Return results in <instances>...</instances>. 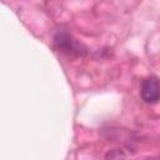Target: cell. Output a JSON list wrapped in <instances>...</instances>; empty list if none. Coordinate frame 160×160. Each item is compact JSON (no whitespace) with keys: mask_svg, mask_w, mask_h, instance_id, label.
Here are the masks:
<instances>
[{"mask_svg":"<svg viewBox=\"0 0 160 160\" xmlns=\"http://www.w3.org/2000/svg\"><path fill=\"white\" fill-rule=\"evenodd\" d=\"M54 44L59 51H62L65 54H71V55H82L85 54V48L79 44L75 39L71 38L65 31H59L54 36Z\"/></svg>","mask_w":160,"mask_h":160,"instance_id":"6da1fadb","label":"cell"},{"mask_svg":"<svg viewBox=\"0 0 160 160\" xmlns=\"http://www.w3.org/2000/svg\"><path fill=\"white\" fill-rule=\"evenodd\" d=\"M141 99L148 104H154L160 100V80L155 76H150L141 82L140 88Z\"/></svg>","mask_w":160,"mask_h":160,"instance_id":"7a4b0ae2","label":"cell"}]
</instances>
